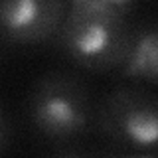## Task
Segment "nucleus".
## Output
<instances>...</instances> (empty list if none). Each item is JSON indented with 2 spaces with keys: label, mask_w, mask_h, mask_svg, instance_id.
<instances>
[{
  "label": "nucleus",
  "mask_w": 158,
  "mask_h": 158,
  "mask_svg": "<svg viewBox=\"0 0 158 158\" xmlns=\"http://www.w3.org/2000/svg\"><path fill=\"white\" fill-rule=\"evenodd\" d=\"M132 0H71L53 36V46L85 71H115L132 26Z\"/></svg>",
  "instance_id": "nucleus-1"
},
{
  "label": "nucleus",
  "mask_w": 158,
  "mask_h": 158,
  "mask_svg": "<svg viewBox=\"0 0 158 158\" xmlns=\"http://www.w3.org/2000/svg\"><path fill=\"white\" fill-rule=\"evenodd\" d=\"M93 97L87 83L71 71L42 73L26 97V117L46 140L67 142L93 127Z\"/></svg>",
  "instance_id": "nucleus-2"
},
{
  "label": "nucleus",
  "mask_w": 158,
  "mask_h": 158,
  "mask_svg": "<svg viewBox=\"0 0 158 158\" xmlns=\"http://www.w3.org/2000/svg\"><path fill=\"white\" fill-rule=\"evenodd\" d=\"M93 125L107 138L146 152L158 142V99L144 85H118L99 101Z\"/></svg>",
  "instance_id": "nucleus-3"
},
{
  "label": "nucleus",
  "mask_w": 158,
  "mask_h": 158,
  "mask_svg": "<svg viewBox=\"0 0 158 158\" xmlns=\"http://www.w3.org/2000/svg\"><path fill=\"white\" fill-rule=\"evenodd\" d=\"M65 14L61 0H0V40L36 46L53 40Z\"/></svg>",
  "instance_id": "nucleus-4"
},
{
  "label": "nucleus",
  "mask_w": 158,
  "mask_h": 158,
  "mask_svg": "<svg viewBox=\"0 0 158 158\" xmlns=\"http://www.w3.org/2000/svg\"><path fill=\"white\" fill-rule=\"evenodd\" d=\"M115 73L150 87L158 83V26L154 20L132 22L123 59Z\"/></svg>",
  "instance_id": "nucleus-5"
},
{
  "label": "nucleus",
  "mask_w": 158,
  "mask_h": 158,
  "mask_svg": "<svg viewBox=\"0 0 158 158\" xmlns=\"http://www.w3.org/2000/svg\"><path fill=\"white\" fill-rule=\"evenodd\" d=\"M14 138V127H12V118H10V113L6 105L0 101V156L10 148Z\"/></svg>",
  "instance_id": "nucleus-6"
},
{
  "label": "nucleus",
  "mask_w": 158,
  "mask_h": 158,
  "mask_svg": "<svg viewBox=\"0 0 158 158\" xmlns=\"http://www.w3.org/2000/svg\"><path fill=\"white\" fill-rule=\"evenodd\" d=\"M46 158H89L85 152L77 150V148H69V146H63V148H57L53 150L52 154H48Z\"/></svg>",
  "instance_id": "nucleus-7"
},
{
  "label": "nucleus",
  "mask_w": 158,
  "mask_h": 158,
  "mask_svg": "<svg viewBox=\"0 0 158 158\" xmlns=\"http://www.w3.org/2000/svg\"><path fill=\"white\" fill-rule=\"evenodd\" d=\"M113 158H156L154 154H123V156H113Z\"/></svg>",
  "instance_id": "nucleus-8"
}]
</instances>
